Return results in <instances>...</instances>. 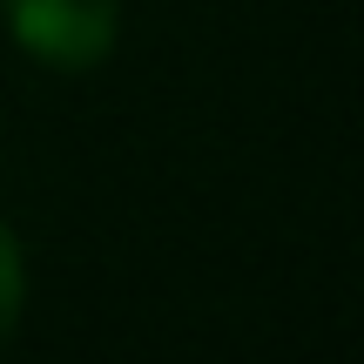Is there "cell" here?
I'll return each mask as SVG.
<instances>
[{
	"instance_id": "7a4b0ae2",
	"label": "cell",
	"mask_w": 364,
	"mask_h": 364,
	"mask_svg": "<svg viewBox=\"0 0 364 364\" xmlns=\"http://www.w3.org/2000/svg\"><path fill=\"white\" fill-rule=\"evenodd\" d=\"M21 304H27V257H21V243H14V230L0 223V344L21 324Z\"/></svg>"
},
{
	"instance_id": "6da1fadb",
	"label": "cell",
	"mask_w": 364,
	"mask_h": 364,
	"mask_svg": "<svg viewBox=\"0 0 364 364\" xmlns=\"http://www.w3.org/2000/svg\"><path fill=\"white\" fill-rule=\"evenodd\" d=\"M0 14H7L14 48L61 75L95 68L122 27V0H0Z\"/></svg>"
}]
</instances>
